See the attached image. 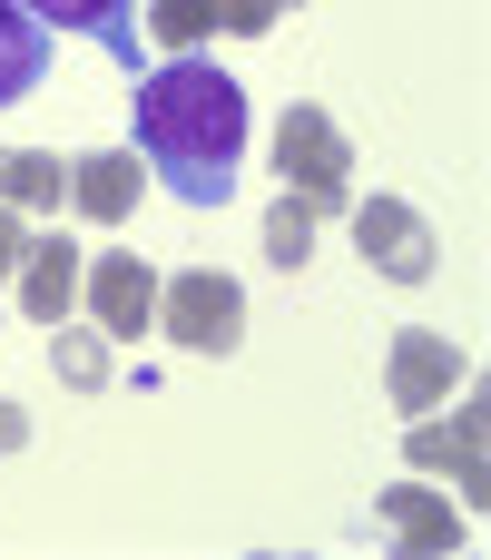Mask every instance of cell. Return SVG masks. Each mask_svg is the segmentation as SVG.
<instances>
[{"instance_id":"3","label":"cell","mask_w":491,"mask_h":560,"mask_svg":"<svg viewBox=\"0 0 491 560\" xmlns=\"http://www.w3.org/2000/svg\"><path fill=\"white\" fill-rule=\"evenodd\" d=\"M276 177H285L295 197H315L325 217L354 207V148H344V128H335L315 98H295V108L276 118Z\"/></svg>"},{"instance_id":"14","label":"cell","mask_w":491,"mask_h":560,"mask_svg":"<svg viewBox=\"0 0 491 560\" xmlns=\"http://www.w3.org/2000/svg\"><path fill=\"white\" fill-rule=\"evenodd\" d=\"M49 374H59L69 394H98V384H108V335L59 315V325H49Z\"/></svg>"},{"instance_id":"17","label":"cell","mask_w":491,"mask_h":560,"mask_svg":"<svg viewBox=\"0 0 491 560\" xmlns=\"http://www.w3.org/2000/svg\"><path fill=\"white\" fill-rule=\"evenodd\" d=\"M285 10H295V0H217V30H236V39H266Z\"/></svg>"},{"instance_id":"4","label":"cell","mask_w":491,"mask_h":560,"mask_svg":"<svg viewBox=\"0 0 491 560\" xmlns=\"http://www.w3.org/2000/svg\"><path fill=\"white\" fill-rule=\"evenodd\" d=\"M79 305H89V325H98L108 345H138V335L157 325V266H148L138 246H98V256L79 266Z\"/></svg>"},{"instance_id":"1","label":"cell","mask_w":491,"mask_h":560,"mask_svg":"<svg viewBox=\"0 0 491 560\" xmlns=\"http://www.w3.org/2000/svg\"><path fill=\"white\" fill-rule=\"evenodd\" d=\"M128 118H138L148 177L177 207H226L236 197V167H246V79L236 69H217L197 49H167L128 89Z\"/></svg>"},{"instance_id":"9","label":"cell","mask_w":491,"mask_h":560,"mask_svg":"<svg viewBox=\"0 0 491 560\" xmlns=\"http://www.w3.org/2000/svg\"><path fill=\"white\" fill-rule=\"evenodd\" d=\"M384 532H394L413 560H443V551L472 541V522H463L443 492H423V482H394V492H384Z\"/></svg>"},{"instance_id":"7","label":"cell","mask_w":491,"mask_h":560,"mask_svg":"<svg viewBox=\"0 0 491 560\" xmlns=\"http://www.w3.org/2000/svg\"><path fill=\"white\" fill-rule=\"evenodd\" d=\"M472 384V354L453 345V335H433V325H404L394 335V354H384V394L404 404V413H433V404H453Z\"/></svg>"},{"instance_id":"10","label":"cell","mask_w":491,"mask_h":560,"mask_svg":"<svg viewBox=\"0 0 491 560\" xmlns=\"http://www.w3.org/2000/svg\"><path fill=\"white\" fill-rule=\"evenodd\" d=\"M138 148H89V158H69V207L89 217V226H118L128 207H138Z\"/></svg>"},{"instance_id":"6","label":"cell","mask_w":491,"mask_h":560,"mask_svg":"<svg viewBox=\"0 0 491 560\" xmlns=\"http://www.w3.org/2000/svg\"><path fill=\"white\" fill-rule=\"evenodd\" d=\"M354 256L394 285H433V266H443L423 207H404V197H354Z\"/></svg>"},{"instance_id":"13","label":"cell","mask_w":491,"mask_h":560,"mask_svg":"<svg viewBox=\"0 0 491 560\" xmlns=\"http://www.w3.org/2000/svg\"><path fill=\"white\" fill-rule=\"evenodd\" d=\"M39 79H49V30H39L20 0H0V108L30 98Z\"/></svg>"},{"instance_id":"18","label":"cell","mask_w":491,"mask_h":560,"mask_svg":"<svg viewBox=\"0 0 491 560\" xmlns=\"http://www.w3.org/2000/svg\"><path fill=\"white\" fill-rule=\"evenodd\" d=\"M20 246H30V226H20V207H0V285H10V266H20Z\"/></svg>"},{"instance_id":"12","label":"cell","mask_w":491,"mask_h":560,"mask_svg":"<svg viewBox=\"0 0 491 560\" xmlns=\"http://www.w3.org/2000/svg\"><path fill=\"white\" fill-rule=\"evenodd\" d=\"M0 207L59 217V207H69V167H59L49 148H0Z\"/></svg>"},{"instance_id":"5","label":"cell","mask_w":491,"mask_h":560,"mask_svg":"<svg viewBox=\"0 0 491 560\" xmlns=\"http://www.w3.org/2000/svg\"><path fill=\"white\" fill-rule=\"evenodd\" d=\"M482 433H491V404L472 394V384H463V404H453V423H433V413H413V433H404V463H413V472H453V492H463V502H482V492H491Z\"/></svg>"},{"instance_id":"16","label":"cell","mask_w":491,"mask_h":560,"mask_svg":"<svg viewBox=\"0 0 491 560\" xmlns=\"http://www.w3.org/2000/svg\"><path fill=\"white\" fill-rule=\"evenodd\" d=\"M138 20H148V39H157V49H197V39L217 30V0H148Z\"/></svg>"},{"instance_id":"15","label":"cell","mask_w":491,"mask_h":560,"mask_svg":"<svg viewBox=\"0 0 491 560\" xmlns=\"http://www.w3.org/2000/svg\"><path fill=\"white\" fill-rule=\"evenodd\" d=\"M315 226H325V207H315V197H295V187H285V197H276V207H266V266H285V276H295V266H305V256H315Z\"/></svg>"},{"instance_id":"8","label":"cell","mask_w":491,"mask_h":560,"mask_svg":"<svg viewBox=\"0 0 491 560\" xmlns=\"http://www.w3.org/2000/svg\"><path fill=\"white\" fill-rule=\"evenodd\" d=\"M79 246L69 236H30L20 246V266H10V285H20V315L30 325H59V315H79Z\"/></svg>"},{"instance_id":"11","label":"cell","mask_w":491,"mask_h":560,"mask_svg":"<svg viewBox=\"0 0 491 560\" xmlns=\"http://www.w3.org/2000/svg\"><path fill=\"white\" fill-rule=\"evenodd\" d=\"M20 10H30L39 30H79V39H98L108 59H128V69H138V30H128V10H138V0H20Z\"/></svg>"},{"instance_id":"19","label":"cell","mask_w":491,"mask_h":560,"mask_svg":"<svg viewBox=\"0 0 491 560\" xmlns=\"http://www.w3.org/2000/svg\"><path fill=\"white\" fill-rule=\"evenodd\" d=\"M20 443H30V413H20V404L0 394V453H20Z\"/></svg>"},{"instance_id":"2","label":"cell","mask_w":491,"mask_h":560,"mask_svg":"<svg viewBox=\"0 0 491 560\" xmlns=\"http://www.w3.org/2000/svg\"><path fill=\"white\" fill-rule=\"evenodd\" d=\"M157 325L187 354H236L246 345V285L226 266H177V276H157Z\"/></svg>"}]
</instances>
